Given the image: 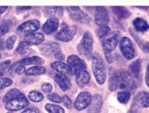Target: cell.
<instances>
[{
	"label": "cell",
	"instance_id": "5",
	"mask_svg": "<svg viewBox=\"0 0 149 113\" xmlns=\"http://www.w3.org/2000/svg\"><path fill=\"white\" fill-rule=\"evenodd\" d=\"M120 32L114 31V32H111L104 39H102V44L104 51L111 52L112 50H114L117 45H118V42H120Z\"/></svg>",
	"mask_w": 149,
	"mask_h": 113
},
{
	"label": "cell",
	"instance_id": "35",
	"mask_svg": "<svg viewBox=\"0 0 149 113\" xmlns=\"http://www.w3.org/2000/svg\"><path fill=\"white\" fill-rule=\"evenodd\" d=\"M47 98L50 101H52V102H57V103H59V102L62 101V98L58 94H50L48 95Z\"/></svg>",
	"mask_w": 149,
	"mask_h": 113
},
{
	"label": "cell",
	"instance_id": "12",
	"mask_svg": "<svg viewBox=\"0 0 149 113\" xmlns=\"http://www.w3.org/2000/svg\"><path fill=\"white\" fill-rule=\"evenodd\" d=\"M94 21L98 26L107 25V24L110 22V16L107 8L103 6H97L95 8Z\"/></svg>",
	"mask_w": 149,
	"mask_h": 113
},
{
	"label": "cell",
	"instance_id": "53",
	"mask_svg": "<svg viewBox=\"0 0 149 113\" xmlns=\"http://www.w3.org/2000/svg\"><path fill=\"white\" fill-rule=\"evenodd\" d=\"M1 57H2V56H1V54H0V59H1Z\"/></svg>",
	"mask_w": 149,
	"mask_h": 113
},
{
	"label": "cell",
	"instance_id": "1",
	"mask_svg": "<svg viewBox=\"0 0 149 113\" xmlns=\"http://www.w3.org/2000/svg\"><path fill=\"white\" fill-rule=\"evenodd\" d=\"M117 82H118V89L125 90L127 92H134L136 89V83L131 76L130 72L124 69H119L114 71Z\"/></svg>",
	"mask_w": 149,
	"mask_h": 113
},
{
	"label": "cell",
	"instance_id": "36",
	"mask_svg": "<svg viewBox=\"0 0 149 113\" xmlns=\"http://www.w3.org/2000/svg\"><path fill=\"white\" fill-rule=\"evenodd\" d=\"M58 7H56V6H54V7H46V8H45V10H46L45 14H46L47 15L52 17V15H54L57 13V10H58Z\"/></svg>",
	"mask_w": 149,
	"mask_h": 113
},
{
	"label": "cell",
	"instance_id": "29",
	"mask_svg": "<svg viewBox=\"0 0 149 113\" xmlns=\"http://www.w3.org/2000/svg\"><path fill=\"white\" fill-rule=\"evenodd\" d=\"M130 95L131 94L130 92H127V91H122L118 92V95H117V98H118V101L122 104H126L127 101H130Z\"/></svg>",
	"mask_w": 149,
	"mask_h": 113
},
{
	"label": "cell",
	"instance_id": "46",
	"mask_svg": "<svg viewBox=\"0 0 149 113\" xmlns=\"http://www.w3.org/2000/svg\"><path fill=\"white\" fill-rule=\"evenodd\" d=\"M146 84L149 87V64L146 68Z\"/></svg>",
	"mask_w": 149,
	"mask_h": 113
},
{
	"label": "cell",
	"instance_id": "45",
	"mask_svg": "<svg viewBox=\"0 0 149 113\" xmlns=\"http://www.w3.org/2000/svg\"><path fill=\"white\" fill-rule=\"evenodd\" d=\"M54 57H55L57 59H58V61H62V60H64V58H65V56H64V54H63L62 51H58V53H56V54L54 55Z\"/></svg>",
	"mask_w": 149,
	"mask_h": 113
},
{
	"label": "cell",
	"instance_id": "2",
	"mask_svg": "<svg viewBox=\"0 0 149 113\" xmlns=\"http://www.w3.org/2000/svg\"><path fill=\"white\" fill-rule=\"evenodd\" d=\"M92 70L99 85H103L106 81V68L102 57L98 53L92 55Z\"/></svg>",
	"mask_w": 149,
	"mask_h": 113
},
{
	"label": "cell",
	"instance_id": "9",
	"mask_svg": "<svg viewBox=\"0 0 149 113\" xmlns=\"http://www.w3.org/2000/svg\"><path fill=\"white\" fill-rule=\"evenodd\" d=\"M67 10L69 14V16L74 21H77L82 24H91V19L90 17L86 14L84 13L80 7L78 6H68L67 7Z\"/></svg>",
	"mask_w": 149,
	"mask_h": 113
},
{
	"label": "cell",
	"instance_id": "30",
	"mask_svg": "<svg viewBox=\"0 0 149 113\" xmlns=\"http://www.w3.org/2000/svg\"><path fill=\"white\" fill-rule=\"evenodd\" d=\"M45 110L49 113H65V110L58 105L48 103L45 105Z\"/></svg>",
	"mask_w": 149,
	"mask_h": 113
},
{
	"label": "cell",
	"instance_id": "43",
	"mask_svg": "<svg viewBox=\"0 0 149 113\" xmlns=\"http://www.w3.org/2000/svg\"><path fill=\"white\" fill-rule=\"evenodd\" d=\"M31 53V49H30V48H25V49H24L22 51H20V54H21V56H23V57H26V56H28V55H30Z\"/></svg>",
	"mask_w": 149,
	"mask_h": 113
},
{
	"label": "cell",
	"instance_id": "11",
	"mask_svg": "<svg viewBox=\"0 0 149 113\" xmlns=\"http://www.w3.org/2000/svg\"><path fill=\"white\" fill-rule=\"evenodd\" d=\"M92 101V95L88 92H82L77 95L76 101H74V107L77 110H82L86 109Z\"/></svg>",
	"mask_w": 149,
	"mask_h": 113
},
{
	"label": "cell",
	"instance_id": "6",
	"mask_svg": "<svg viewBox=\"0 0 149 113\" xmlns=\"http://www.w3.org/2000/svg\"><path fill=\"white\" fill-rule=\"evenodd\" d=\"M120 49L123 57L127 60H131L136 56V49L130 38L124 37L120 40Z\"/></svg>",
	"mask_w": 149,
	"mask_h": 113
},
{
	"label": "cell",
	"instance_id": "13",
	"mask_svg": "<svg viewBox=\"0 0 149 113\" xmlns=\"http://www.w3.org/2000/svg\"><path fill=\"white\" fill-rule=\"evenodd\" d=\"M58 25H59L58 19L57 17L52 16V17H49L46 21V23L43 24V26H42V31H43V33L46 34H52L55 32H57Z\"/></svg>",
	"mask_w": 149,
	"mask_h": 113
},
{
	"label": "cell",
	"instance_id": "44",
	"mask_svg": "<svg viewBox=\"0 0 149 113\" xmlns=\"http://www.w3.org/2000/svg\"><path fill=\"white\" fill-rule=\"evenodd\" d=\"M105 53V58L107 59V61L109 63H112L113 61V58H112V55H111V52H107V51H104Z\"/></svg>",
	"mask_w": 149,
	"mask_h": 113
},
{
	"label": "cell",
	"instance_id": "51",
	"mask_svg": "<svg viewBox=\"0 0 149 113\" xmlns=\"http://www.w3.org/2000/svg\"><path fill=\"white\" fill-rule=\"evenodd\" d=\"M146 52L149 53V43H147V45L146 47Z\"/></svg>",
	"mask_w": 149,
	"mask_h": 113
},
{
	"label": "cell",
	"instance_id": "32",
	"mask_svg": "<svg viewBox=\"0 0 149 113\" xmlns=\"http://www.w3.org/2000/svg\"><path fill=\"white\" fill-rule=\"evenodd\" d=\"M11 26H12V23L10 21H5L0 25V38L6 35L9 32V30L11 29Z\"/></svg>",
	"mask_w": 149,
	"mask_h": 113
},
{
	"label": "cell",
	"instance_id": "22",
	"mask_svg": "<svg viewBox=\"0 0 149 113\" xmlns=\"http://www.w3.org/2000/svg\"><path fill=\"white\" fill-rule=\"evenodd\" d=\"M18 63L23 66H29V65L40 66L44 63V59L37 56H33V57H28V58H24L23 59H21Z\"/></svg>",
	"mask_w": 149,
	"mask_h": 113
},
{
	"label": "cell",
	"instance_id": "28",
	"mask_svg": "<svg viewBox=\"0 0 149 113\" xmlns=\"http://www.w3.org/2000/svg\"><path fill=\"white\" fill-rule=\"evenodd\" d=\"M28 98L33 102H40L42 100L44 99V96L43 94H41L40 92H37V91H31L29 92L28 94Z\"/></svg>",
	"mask_w": 149,
	"mask_h": 113
},
{
	"label": "cell",
	"instance_id": "48",
	"mask_svg": "<svg viewBox=\"0 0 149 113\" xmlns=\"http://www.w3.org/2000/svg\"><path fill=\"white\" fill-rule=\"evenodd\" d=\"M31 7V6H22V7H17V10H30Z\"/></svg>",
	"mask_w": 149,
	"mask_h": 113
},
{
	"label": "cell",
	"instance_id": "24",
	"mask_svg": "<svg viewBox=\"0 0 149 113\" xmlns=\"http://www.w3.org/2000/svg\"><path fill=\"white\" fill-rule=\"evenodd\" d=\"M112 11L115 14V15L120 20L127 19L130 16V13L127 8L123 6H113L112 7Z\"/></svg>",
	"mask_w": 149,
	"mask_h": 113
},
{
	"label": "cell",
	"instance_id": "16",
	"mask_svg": "<svg viewBox=\"0 0 149 113\" xmlns=\"http://www.w3.org/2000/svg\"><path fill=\"white\" fill-rule=\"evenodd\" d=\"M132 24H133L134 31H136L137 33H146L149 30L148 23L145 19L140 18V17H137V18L134 19L132 22Z\"/></svg>",
	"mask_w": 149,
	"mask_h": 113
},
{
	"label": "cell",
	"instance_id": "38",
	"mask_svg": "<svg viewBox=\"0 0 149 113\" xmlns=\"http://www.w3.org/2000/svg\"><path fill=\"white\" fill-rule=\"evenodd\" d=\"M62 101L64 102V104L66 105L67 108H68V109H71L72 108V101H71L70 98L68 95H64L62 97Z\"/></svg>",
	"mask_w": 149,
	"mask_h": 113
},
{
	"label": "cell",
	"instance_id": "25",
	"mask_svg": "<svg viewBox=\"0 0 149 113\" xmlns=\"http://www.w3.org/2000/svg\"><path fill=\"white\" fill-rule=\"evenodd\" d=\"M46 73V68L40 66H34L28 68L25 72L27 76H41Z\"/></svg>",
	"mask_w": 149,
	"mask_h": 113
},
{
	"label": "cell",
	"instance_id": "50",
	"mask_svg": "<svg viewBox=\"0 0 149 113\" xmlns=\"http://www.w3.org/2000/svg\"><path fill=\"white\" fill-rule=\"evenodd\" d=\"M4 49V42L0 39V49Z\"/></svg>",
	"mask_w": 149,
	"mask_h": 113
},
{
	"label": "cell",
	"instance_id": "15",
	"mask_svg": "<svg viewBox=\"0 0 149 113\" xmlns=\"http://www.w3.org/2000/svg\"><path fill=\"white\" fill-rule=\"evenodd\" d=\"M54 80L58 84V85L60 87V89L64 92H66L71 88V85H72L71 82L66 76L56 74V75H54Z\"/></svg>",
	"mask_w": 149,
	"mask_h": 113
},
{
	"label": "cell",
	"instance_id": "37",
	"mask_svg": "<svg viewBox=\"0 0 149 113\" xmlns=\"http://www.w3.org/2000/svg\"><path fill=\"white\" fill-rule=\"evenodd\" d=\"M29 46H31V44H30L28 42L23 40L22 42H20V43H19V45H18V47H17V49H16V52H20V51H22L24 49H25V48H27V47H29Z\"/></svg>",
	"mask_w": 149,
	"mask_h": 113
},
{
	"label": "cell",
	"instance_id": "27",
	"mask_svg": "<svg viewBox=\"0 0 149 113\" xmlns=\"http://www.w3.org/2000/svg\"><path fill=\"white\" fill-rule=\"evenodd\" d=\"M130 34L132 35V37L135 39V40L136 42V43H137L138 45H139V47L141 48V49H143L144 51H146V45H147L148 42H146L145 40H143L140 37H138V35L136 33V32L134 31V29L130 28Z\"/></svg>",
	"mask_w": 149,
	"mask_h": 113
},
{
	"label": "cell",
	"instance_id": "20",
	"mask_svg": "<svg viewBox=\"0 0 149 113\" xmlns=\"http://www.w3.org/2000/svg\"><path fill=\"white\" fill-rule=\"evenodd\" d=\"M135 101L138 106L143 108L149 107V94L146 91H142L136 95Z\"/></svg>",
	"mask_w": 149,
	"mask_h": 113
},
{
	"label": "cell",
	"instance_id": "14",
	"mask_svg": "<svg viewBox=\"0 0 149 113\" xmlns=\"http://www.w3.org/2000/svg\"><path fill=\"white\" fill-rule=\"evenodd\" d=\"M102 106V98L99 94L92 96L91 103L88 106V113H100Z\"/></svg>",
	"mask_w": 149,
	"mask_h": 113
},
{
	"label": "cell",
	"instance_id": "4",
	"mask_svg": "<svg viewBox=\"0 0 149 113\" xmlns=\"http://www.w3.org/2000/svg\"><path fill=\"white\" fill-rule=\"evenodd\" d=\"M40 23L38 20H29L22 24H20L16 29V33L21 36H27L29 34L34 33L40 29Z\"/></svg>",
	"mask_w": 149,
	"mask_h": 113
},
{
	"label": "cell",
	"instance_id": "40",
	"mask_svg": "<svg viewBox=\"0 0 149 113\" xmlns=\"http://www.w3.org/2000/svg\"><path fill=\"white\" fill-rule=\"evenodd\" d=\"M25 72H26L25 67L23 66V65H19L17 67H15V73H16L17 75H23V74L25 73Z\"/></svg>",
	"mask_w": 149,
	"mask_h": 113
},
{
	"label": "cell",
	"instance_id": "41",
	"mask_svg": "<svg viewBox=\"0 0 149 113\" xmlns=\"http://www.w3.org/2000/svg\"><path fill=\"white\" fill-rule=\"evenodd\" d=\"M21 113H40L39 109L35 108V107H31V108H27L25 109L23 112Z\"/></svg>",
	"mask_w": 149,
	"mask_h": 113
},
{
	"label": "cell",
	"instance_id": "17",
	"mask_svg": "<svg viewBox=\"0 0 149 113\" xmlns=\"http://www.w3.org/2000/svg\"><path fill=\"white\" fill-rule=\"evenodd\" d=\"M90 79H91L90 74L86 70L79 71L78 73L76 75V81H77V84L79 87L86 86L89 84Z\"/></svg>",
	"mask_w": 149,
	"mask_h": 113
},
{
	"label": "cell",
	"instance_id": "21",
	"mask_svg": "<svg viewBox=\"0 0 149 113\" xmlns=\"http://www.w3.org/2000/svg\"><path fill=\"white\" fill-rule=\"evenodd\" d=\"M24 40L31 45H40L44 42V35L40 33H34L25 36Z\"/></svg>",
	"mask_w": 149,
	"mask_h": 113
},
{
	"label": "cell",
	"instance_id": "10",
	"mask_svg": "<svg viewBox=\"0 0 149 113\" xmlns=\"http://www.w3.org/2000/svg\"><path fill=\"white\" fill-rule=\"evenodd\" d=\"M77 33V26L76 25H71V26H67L63 24L62 29L55 35L56 40H60L63 42H68L72 39L74 37Z\"/></svg>",
	"mask_w": 149,
	"mask_h": 113
},
{
	"label": "cell",
	"instance_id": "33",
	"mask_svg": "<svg viewBox=\"0 0 149 113\" xmlns=\"http://www.w3.org/2000/svg\"><path fill=\"white\" fill-rule=\"evenodd\" d=\"M13 85V80L8 77H1L0 78V92L3 89L12 85Z\"/></svg>",
	"mask_w": 149,
	"mask_h": 113
},
{
	"label": "cell",
	"instance_id": "8",
	"mask_svg": "<svg viewBox=\"0 0 149 113\" xmlns=\"http://www.w3.org/2000/svg\"><path fill=\"white\" fill-rule=\"evenodd\" d=\"M29 105L28 99L24 94L19 95L18 97L9 101L6 103V109L9 111H17L24 109Z\"/></svg>",
	"mask_w": 149,
	"mask_h": 113
},
{
	"label": "cell",
	"instance_id": "18",
	"mask_svg": "<svg viewBox=\"0 0 149 113\" xmlns=\"http://www.w3.org/2000/svg\"><path fill=\"white\" fill-rule=\"evenodd\" d=\"M50 67L58 72V74L63 75V76H68L70 75V72L68 69V67L66 63L62 62V61H56V62H53L50 64Z\"/></svg>",
	"mask_w": 149,
	"mask_h": 113
},
{
	"label": "cell",
	"instance_id": "34",
	"mask_svg": "<svg viewBox=\"0 0 149 113\" xmlns=\"http://www.w3.org/2000/svg\"><path fill=\"white\" fill-rule=\"evenodd\" d=\"M16 42V36L15 35H12L10 36L6 40V48L7 49H12L15 44Z\"/></svg>",
	"mask_w": 149,
	"mask_h": 113
},
{
	"label": "cell",
	"instance_id": "39",
	"mask_svg": "<svg viewBox=\"0 0 149 113\" xmlns=\"http://www.w3.org/2000/svg\"><path fill=\"white\" fill-rule=\"evenodd\" d=\"M52 85L49 84V83H44L42 84L41 85V90L43 91L44 92H46V94H48V92H49L50 91H52Z\"/></svg>",
	"mask_w": 149,
	"mask_h": 113
},
{
	"label": "cell",
	"instance_id": "49",
	"mask_svg": "<svg viewBox=\"0 0 149 113\" xmlns=\"http://www.w3.org/2000/svg\"><path fill=\"white\" fill-rule=\"evenodd\" d=\"M127 113H138V112H137V110L136 109H130Z\"/></svg>",
	"mask_w": 149,
	"mask_h": 113
},
{
	"label": "cell",
	"instance_id": "31",
	"mask_svg": "<svg viewBox=\"0 0 149 113\" xmlns=\"http://www.w3.org/2000/svg\"><path fill=\"white\" fill-rule=\"evenodd\" d=\"M110 33H111V28L108 25H102L97 30V35L101 40L104 39Z\"/></svg>",
	"mask_w": 149,
	"mask_h": 113
},
{
	"label": "cell",
	"instance_id": "7",
	"mask_svg": "<svg viewBox=\"0 0 149 113\" xmlns=\"http://www.w3.org/2000/svg\"><path fill=\"white\" fill-rule=\"evenodd\" d=\"M68 67L70 72V75H77L79 71L86 70V62L77 55H70L68 58Z\"/></svg>",
	"mask_w": 149,
	"mask_h": 113
},
{
	"label": "cell",
	"instance_id": "19",
	"mask_svg": "<svg viewBox=\"0 0 149 113\" xmlns=\"http://www.w3.org/2000/svg\"><path fill=\"white\" fill-rule=\"evenodd\" d=\"M40 51L45 56H50V55H55L58 51H61V49H60V46L58 43L51 42L42 47L40 49Z\"/></svg>",
	"mask_w": 149,
	"mask_h": 113
},
{
	"label": "cell",
	"instance_id": "3",
	"mask_svg": "<svg viewBox=\"0 0 149 113\" xmlns=\"http://www.w3.org/2000/svg\"><path fill=\"white\" fill-rule=\"evenodd\" d=\"M93 46V35L90 32H86L83 35L82 40L77 46L78 52L86 57V58H92V50Z\"/></svg>",
	"mask_w": 149,
	"mask_h": 113
},
{
	"label": "cell",
	"instance_id": "47",
	"mask_svg": "<svg viewBox=\"0 0 149 113\" xmlns=\"http://www.w3.org/2000/svg\"><path fill=\"white\" fill-rule=\"evenodd\" d=\"M7 6H0V15H2V14H4L6 10H7Z\"/></svg>",
	"mask_w": 149,
	"mask_h": 113
},
{
	"label": "cell",
	"instance_id": "42",
	"mask_svg": "<svg viewBox=\"0 0 149 113\" xmlns=\"http://www.w3.org/2000/svg\"><path fill=\"white\" fill-rule=\"evenodd\" d=\"M10 65H11V61H10V60H6L5 62L0 64V71H4V69L7 68Z\"/></svg>",
	"mask_w": 149,
	"mask_h": 113
},
{
	"label": "cell",
	"instance_id": "52",
	"mask_svg": "<svg viewBox=\"0 0 149 113\" xmlns=\"http://www.w3.org/2000/svg\"><path fill=\"white\" fill-rule=\"evenodd\" d=\"M3 74H4V72L3 71H0V78H1V76H3Z\"/></svg>",
	"mask_w": 149,
	"mask_h": 113
},
{
	"label": "cell",
	"instance_id": "23",
	"mask_svg": "<svg viewBox=\"0 0 149 113\" xmlns=\"http://www.w3.org/2000/svg\"><path fill=\"white\" fill-rule=\"evenodd\" d=\"M130 74L132 77L140 78L141 74V60L137 59L130 66Z\"/></svg>",
	"mask_w": 149,
	"mask_h": 113
},
{
	"label": "cell",
	"instance_id": "26",
	"mask_svg": "<svg viewBox=\"0 0 149 113\" xmlns=\"http://www.w3.org/2000/svg\"><path fill=\"white\" fill-rule=\"evenodd\" d=\"M22 94H23V92L21 91H19L18 89H12V90L8 91L5 94V96L3 97V101L5 102V103H6V102H8L9 101H11V100L18 97Z\"/></svg>",
	"mask_w": 149,
	"mask_h": 113
}]
</instances>
